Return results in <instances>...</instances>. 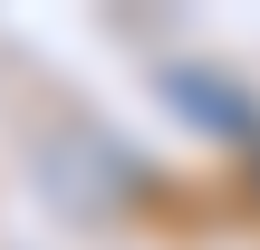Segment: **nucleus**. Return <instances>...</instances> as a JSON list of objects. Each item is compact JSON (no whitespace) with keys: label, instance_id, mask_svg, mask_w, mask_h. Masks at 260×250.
I'll return each mask as SVG.
<instances>
[{"label":"nucleus","instance_id":"f257e3e1","mask_svg":"<svg viewBox=\"0 0 260 250\" xmlns=\"http://www.w3.org/2000/svg\"><path fill=\"white\" fill-rule=\"evenodd\" d=\"M164 106H174V116H193L203 135H222V145L260 154V106L222 77V67H164Z\"/></svg>","mask_w":260,"mask_h":250},{"label":"nucleus","instance_id":"f03ea898","mask_svg":"<svg viewBox=\"0 0 260 250\" xmlns=\"http://www.w3.org/2000/svg\"><path fill=\"white\" fill-rule=\"evenodd\" d=\"M251 173H260V154H251Z\"/></svg>","mask_w":260,"mask_h":250}]
</instances>
